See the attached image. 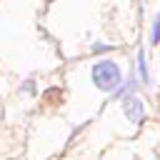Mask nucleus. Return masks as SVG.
<instances>
[{
	"mask_svg": "<svg viewBox=\"0 0 160 160\" xmlns=\"http://www.w3.org/2000/svg\"><path fill=\"white\" fill-rule=\"evenodd\" d=\"M90 80L95 85V90L100 92H115L122 82H125V75H122V68L115 62V60H98L92 62L90 68Z\"/></svg>",
	"mask_w": 160,
	"mask_h": 160,
	"instance_id": "obj_1",
	"label": "nucleus"
},
{
	"mask_svg": "<svg viewBox=\"0 0 160 160\" xmlns=\"http://www.w3.org/2000/svg\"><path fill=\"white\" fill-rule=\"evenodd\" d=\"M120 108H122L125 118H128L132 125H138V122H142V120H145V102H142L135 92H132V95H128V98H122Z\"/></svg>",
	"mask_w": 160,
	"mask_h": 160,
	"instance_id": "obj_2",
	"label": "nucleus"
},
{
	"mask_svg": "<svg viewBox=\"0 0 160 160\" xmlns=\"http://www.w3.org/2000/svg\"><path fill=\"white\" fill-rule=\"evenodd\" d=\"M150 42H152V45H160V12L155 15L152 28H150Z\"/></svg>",
	"mask_w": 160,
	"mask_h": 160,
	"instance_id": "obj_4",
	"label": "nucleus"
},
{
	"mask_svg": "<svg viewBox=\"0 0 160 160\" xmlns=\"http://www.w3.org/2000/svg\"><path fill=\"white\" fill-rule=\"evenodd\" d=\"M90 50H92V52H112L115 45H108V42H92Z\"/></svg>",
	"mask_w": 160,
	"mask_h": 160,
	"instance_id": "obj_5",
	"label": "nucleus"
},
{
	"mask_svg": "<svg viewBox=\"0 0 160 160\" xmlns=\"http://www.w3.org/2000/svg\"><path fill=\"white\" fill-rule=\"evenodd\" d=\"M135 78H138V82L140 85H150V72H148V62H145V50H142V45L138 48V58H135Z\"/></svg>",
	"mask_w": 160,
	"mask_h": 160,
	"instance_id": "obj_3",
	"label": "nucleus"
}]
</instances>
